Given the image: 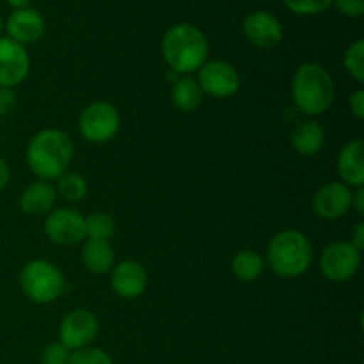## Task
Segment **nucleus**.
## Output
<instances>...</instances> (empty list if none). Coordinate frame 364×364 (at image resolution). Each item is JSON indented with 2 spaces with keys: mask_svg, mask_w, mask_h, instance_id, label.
<instances>
[{
  "mask_svg": "<svg viewBox=\"0 0 364 364\" xmlns=\"http://www.w3.org/2000/svg\"><path fill=\"white\" fill-rule=\"evenodd\" d=\"M73 160V141L57 128L38 132L27 146V166L39 180L52 181L63 176Z\"/></svg>",
  "mask_w": 364,
  "mask_h": 364,
  "instance_id": "1",
  "label": "nucleus"
},
{
  "mask_svg": "<svg viewBox=\"0 0 364 364\" xmlns=\"http://www.w3.org/2000/svg\"><path fill=\"white\" fill-rule=\"evenodd\" d=\"M162 57L178 75L198 71L208 60V39L205 32L192 23H178L164 34Z\"/></svg>",
  "mask_w": 364,
  "mask_h": 364,
  "instance_id": "2",
  "label": "nucleus"
},
{
  "mask_svg": "<svg viewBox=\"0 0 364 364\" xmlns=\"http://www.w3.org/2000/svg\"><path fill=\"white\" fill-rule=\"evenodd\" d=\"M291 95L297 109L313 117L327 112L336 96V87L329 71L318 63H304L295 71Z\"/></svg>",
  "mask_w": 364,
  "mask_h": 364,
  "instance_id": "3",
  "label": "nucleus"
},
{
  "mask_svg": "<svg viewBox=\"0 0 364 364\" xmlns=\"http://www.w3.org/2000/svg\"><path fill=\"white\" fill-rule=\"evenodd\" d=\"M270 270L281 277H299L313 262V245L299 230H283L276 233L267 249Z\"/></svg>",
  "mask_w": 364,
  "mask_h": 364,
  "instance_id": "4",
  "label": "nucleus"
},
{
  "mask_svg": "<svg viewBox=\"0 0 364 364\" xmlns=\"http://www.w3.org/2000/svg\"><path fill=\"white\" fill-rule=\"evenodd\" d=\"M20 288L28 301L50 304L64 291V276L53 263L34 259L21 269Z\"/></svg>",
  "mask_w": 364,
  "mask_h": 364,
  "instance_id": "5",
  "label": "nucleus"
},
{
  "mask_svg": "<svg viewBox=\"0 0 364 364\" xmlns=\"http://www.w3.org/2000/svg\"><path fill=\"white\" fill-rule=\"evenodd\" d=\"M121 127V116L114 105L107 102H95L82 110L78 117V132L92 144H105L112 141Z\"/></svg>",
  "mask_w": 364,
  "mask_h": 364,
  "instance_id": "6",
  "label": "nucleus"
},
{
  "mask_svg": "<svg viewBox=\"0 0 364 364\" xmlns=\"http://www.w3.org/2000/svg\"><path fill=\"white\" fill-rule=\"evenodd\" d=\"M320 272L333 283H345L358 274L361 267V252L347 240L327 245L320 256Z\"/></svg>",
  "mask_w": 364,
  "mask_h": 364,
  "instance_id": "7",
  "label": "nucleus"
},
{
  "mask_svg": "<svg viewBox=\"0 0 364 364\" xmlns=\"http://www.w3.org/2000/svg\"><path fill=\"white\" fill-rule=\"evenodd\" d=\"M198 71L199 75L196 80H198L203 95L213 96V98H230V96L237 95V91L240 89L238 71L226 60H206Z\"/></svg>",
  "mask_w": 364,
  "mask_h": 364,
  "instance_id": "8",
  "label": "nucleus"
},
{
  "mask_svg": "<svg viewBox=\"0 0 364 364\" xmlns=\"http://www.w3.org/2000/svg\"><path fill=\"white\" fill-rule=\"evenodd\" d=\"M45 235L57 245H77L87 238L85 217L77 210L59 208L48 213L45 220Z\"/></svg>",
  "mask_w": 364,
  "mask_h": 364,
  "instance_id": "9",
  "label": "nucleus"
},
{
  "mask_svg": "<svg viewBox=\"0 0 364 364\" xmlns=\"http://www.w3.org/2000/svg\"><path fill=\"white\" fill-rule=\"evenodd\" d=\"M98 334V320L87 309H73L63 318L59 327V343L68 350L89 347Z\"/></svg>",
  "mask_w": 364,
  "mask_h": 364,
  "instance_id": "10",
  "label": "nucleus"
},
{
  "mask_svg": "<svg viewBox=\"0 0 364 364\" xmlns=\"http://www.w3.org/2000/svg\"><path fill=\"white\" fill-rule=\"evenodd\" d=\"M31 57L27 48L9 38H0V87L13 89L27 78Z\"/></svg>",
  "mask_w": 364,
  "mask_h": 364,
  "instance_id": "11",
  "label": "nucleus"
},
{
  "mask_svg": "<svg viewBox=\"0 0 364 364\" xmlns=\"http://www.w3.org/2000/svg\"><path fill=\"white\" fill-rule=\"evenodd\" d=\"M313 212L327 220L343 217L352 208V188L341 181L322 185L311 199Z\"/></svg>",
  "mask_w": 364,
  "mask_h": 364,
  "instance_id": "12",
  "label": "nucleus"
},
{
  "mask_svg": "<svg viewBox=\"0 0 364 364\" xmlns=\"http://www.w3.org/2000/svg\"><path fill=\"white\" fill-rule=\"evenodd\" d=\"M244 36L258 48H272L283 41V25L270 11H255L245 16Z\"/></svg>",
  "mask_w": 364,
  "mask_h": 364,
  "instance_id": "13",
  "label": "nucleus"
},
{
  "mask_svg": "<svg viewBox=\"0 0 364 364\" xmlns=\"http://www.w3.org/2000/svg\"><path fill=\"white\" fill-rule=\"evenodd\" d=\"M110 287H112L114 294L127 301H134V299L141 297L148 287V272L144 267L137 262H127L117 263L110 274Z\"/></svg>",
  "mask_w": 364,
  "mask_h": 364,
  "instance_id": "14",
  "label": "nucleus"
},
{
  "mask_svg": "<svg viewBox=\"0 0 364 364\" xmlns=\"http://www.w3.org/2000/svg\"><path fill=\"white\" fill-rule=\"evenodd\" d=\"M6 31L7 38L25 46L41 38L45 32V18L32 7L14 9L6 20Z\"/></svg>",
  "mask_w": 364,
  "mask_h": 364,
  "instance_id": "15",
  "label": "nucleus"
},
{
  "mask_svg": "<svg viewBox=\"0 0 364 364\" xmlns=\"http://www.w3.org/2000/svg\"><path fill=\"white\" fill-rule=\"evenodd\" d=\"M338 173L341 183L350 188H359L364 185V144L363 141L347 142L338 155Z\"/></svg>",
  "mask_w": 364,
  "mask_h": 364,
  "instance_id": "16",
  "label": "nucleus"
},
{
  "mask_svg": "<svg viewBox=\"0 0 364 364\" xmlns=\"http://www.w3.org/2000/svg\"><path fill=\"white\" fill-rule=\"evenodd\" d=\"M55 187L52 183H48V181L39 180L28 185L23 191V194L20 196V208L21 212L31 217L45 215L55 205Z\"/></svg>",
  "mask_w": 364,
  "mask_h": 364,
  "instance_id": "17",
  "label": "nucleus"
},
{
  "mask_svg": "<svg viewBox=\"0 0 364 364\" xmlns=\"http://www.w3.org/2000/svg\"><path fill=\"white\" fill-rule=\"evenodd\" d=\"M290 144L295 153L301 156H313L326 146V134L323 128L315 119H304L297 123L290 135Z\"/></svg>",
  "mask_w": 364,
  "mask_h": 364,
  "instance_id": "18",
  "label": "nucleus"
},
{
  "mask_svg": "<svg viewBox=\"0 0 364 364\" xmlns=\"http://www.w3.org/2000/svg\"><path fill=\"white\" fill-rule=\"evenodd\" d=\"M82 263L95 276H103L114 267V249L109 240L87 238L82 245Z\"/></svg>",
  "mask_w": 364,
  "mask_h": 364,
  "instance_id": "19",
  "label": "nucleus"
},
{
  "mask_svg": "<svg viewBox=\"0 0 364 364\" xmlns=\"http://www.w3.org/2000/svg\"><path fill=\"white\" fill-rule=\"evenodd\" d=\"M203 96L205 95L199 87L198 80L192 77L178 78L171 89V100H173L174 109L185 114L196 112L203 103Z\"/></svg>",
  "mask_w": 364,
  "mask_h": 364,
  "instance_id": "20",
  "label": "nucleus"
},
{
  "mask_svg": "<svg viewBox=\"0 0 364 364\" xmlns=\"http://www.w3.org/2000/svg\"><path fill=\"white\" fill-rule=\"evenodd\" d=\"M263 265H265V262L256 251H240L231 259V272L237 279L251 283L262 276Z\"/></svg>",
  "mask_w": 364,
  "mask_h": 364,
  "instance_id": "21",
  "label": "nucleus"
},
{
  "mask_svg": "<svg viewBox=\"0 0 364 364\" xmlns=\"http://www.w3.org/2000/svg\"><path fill=\"white\" fill-rule=\"evenodd\" d=\"M57 194H60V198H64L66 201L78 203L87 196V181L84 176H80L78 173H71L66 171L63 176L57 178Z\"/></svg>",
  "mask_w": 364,
  "mask_h": 364,
  "instance_id": "22",
  "label": "nucleus"
},
{
  "mask_svg": "<svg viewBox=\"0 0 364 364\" xmlns=\"http://www.w3.org/2000/svg\"><path fill=\"white\" fill-rule=\"evenodd\" d=\"M116 233V220L105 212H92L85 217V235L92 240H109Z\"/></svg>",
  "mask_w": 364,
  "mask_h": 364,
  "instance_id": "23",
  "label": "nucleus"
},
{
  "mask_svg": "<svg viewBox=\"0 0 364 364\" xmlns=\"http://www.w3.org/2000/svg\"><path fill=\"white\" fill-rule=\"evenodd\" d=\"M343 66L347 73L358 82L364 80V39L359 38L352 43L343 55Z\"/></svg>",
  "mask_w": 364,
  "mask_h": 364,
  "instance_id": "24",
  "label": "nucleus"
},
{
  "mask_svg": "<svg viewBox=\"0 0 364 364\" xmlns=\"http://www.w3.org/2000/svg\"><path fill=\"white\" fill-rule=\"evenodd\" d=\"M283 2L291 13L301 14V16L326 13L329 7H333V0H283Z\"/></svg>",
  "mask_w": 364,
  "mask_h": 364,
  "instance_id": "25",
  "label": "nucleus"
},
{
  "mask_svg": "<svg viewBox=\"0 0 364 364\" xmlns=\"http://www.w3.org/2000/svg\"><path fill=\"white\" fill-rule=\"evenodd\" d=\"M68 364H114L105 350L96 347H84L80 350L70 352Z\"/></svg>",
  "mask_w": 364,
  "mask_h": 364,
  "instance_id": "26",
  "label": "nucleus"
},
{
  "mask_svg": "<svg viewBox=\"0 0 364 364\" xmlns=\"http://www.w3.org/2000/svg\"><path fill=\"white\" fill-rule=\"evenodd\" d=\"M333 6L348 18H361L364 14V0H333Z\"/></svg>",
  "mask_w": 364,
  "mask_h": 364,
  "instance_id": "27",
  "label": "nucleus"
},
{
  "mask_svg": "<svg viewBox=\"0 0 364 364\" xmlns=\"http://www.w3.org/2000/svg\"><path fill=\"white\" fill-rule=\"evenodd\" d=\"M348 109H350V114L355 117V119H364V91L363 89H358L354 95L348 100Z\"/></svg>",
  "mask_w": 364,
  "mask_h": 364,
  "instance_id": "28",
  "label": "nucleus"
},
{
  "mask_svg": "<svg viewBox=\"0 0 364 364\" xmlns=\"http://www.w3.org/2000/svg\"><path fill=\"white\" fill-rule=\"evenodd\" d=\"M14 103H16V98H14L13 89L0 87V116L9 114L14 109Z\"/></svg>",
  "mask_w": 364,
  "mask_h": 364,
  "instance_id": "29",
  "label": "nucleus"
},
{
  "mask_svg": "<svg viewBox=\"0 0 364 364\" xmlns=\"http://www.w3.org/2000/svg\"><path fill=\"white\" fill-rule=\"evenodd\" d=\"M350 244L354 245V247L358 249L359 252H361L363 249H364V224H363V223L355 224L354 231H352V240H350Z\"/></svg>",
  "mask_w": 364,
  "mask_h": 364,
  "instance_id": "30",
  "label": "nucleus"
},
{
  "mask_svg": "<svg viewBox=\"0 0 364 364\" xmlns=\"http://www.w3.org/2000/svg\"><path fill=\"white\" fill-rule=\"evenodd\" d=\"M352 206L359 215H364V188L359 187L352 192Z\"/></svg>",
  "mask_w": 364,
  "mask_h": 364,
  "instance_id": "31",
  "label": "nucleus"
},
{
  "mask_svg": "<svg viewBox=\"0 0 364 364\" xmlns=\"http://www.w3.org/2000/svg\"><path fill=\"white\" fill-rule=\"evenodd\" d=\"M9 178H11L9 166H7L6 160L0 156V191H2V188H6V185L9 183Z\"/></svg>",
  "mask_w": 364,
  "mask_h": 364,
  "instance_id": "32",
  "label": "nucleus"
},
{
  "mask_svg": "<svg viewBox=\"0 0 364 364\" xmlns=\"http://www.w3.org/2000/svg\"><path fill=\"white\" fill-rule=\"evenodd\" d=\"M7 2H9V6L14 7V9H27L34 0H7Z\"/></svg>",
  "mask_w": 364,
  "mask_h": 364,
  "instance_id": "33",
  "label": "nucleus"
},
{
  "mask_svg": "<svg viewBox=\"0 0 364 364\" xmlns=\"http://www.w3.org/2000/svg\"><path fill=\"white\" fill-rule=\"evenodd\" d=\"M2 28H4V21H2V16H0V32H2Z\"/></svg>",
  "mask_w": 364,
  "mask_h": 364,
  "instance_id": "34",
  "label": "nucleus"
}]
</instances>
